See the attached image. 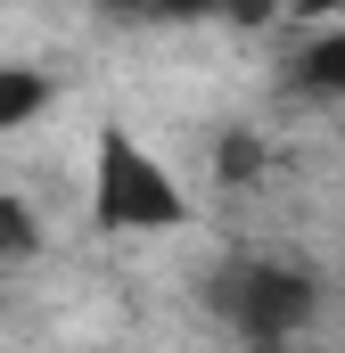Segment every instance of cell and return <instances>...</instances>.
Returning a JSON list of instances; mask_svg holds the SVG:
<instances>
[{
	"label": "cell",
	"mask_w": 345,
	"mask_h": 353,
	"mask_svg": "<svg viewBox=\"0 0 345 353\" xmlns=\"http://www.w3.org/2000/svg\"><path fill=\"white\" fill-rule=\"evenodd\" d=\"M99 222L107 230H165L181 222V189L172 173H157V157L124 132L99 140Z\"/></svg>",
	"instance_id": "1"
},
{
	"label": "cell",
	"mask_w": 345,
	"mask_h": 353,
	"mask_svg": "<svg viewBox=\"0 0 345 353\" xmlns=\"http://www.w3.org/2000/svg\"><path fill=\"white\" fill-rule=\"evenodd\" d=\"M214 304L255 337V345H288V329L313 321V279L304 271H279V263H239L214 279Z\"/></svg>",
	"instance_id": "2"
},
{
	"label": "cell",
	"mask_w": 345,
	"mask_h": 353,
	"mask_svg": "<svg viewBox=\"0 0 345 353\" xmlns=\"http://www.w3.org/2000/svg\"><path fill=\"white\" fill-rule=\"evenodd\" d=\"M41 107H50V83H41V74L0 66V132H8V123H25V115H41Z\"/></svg>",
	"instance_id": "3"
},
{
	"label": "cell",
	"mask_w": 345,
	"mask_h": 353,
	"mask_svg": "<svg viewBox=\"0 0 345 353\" xmlns=\"http://www.w3.org/2000/svg\"><path fill=\"white\" fill-rule=\"evenodd\" d=\"M304 83L313 90H345V33H321L304 50Z\"/></svg>",
	"instance_id": "4"
},
{
	"label": "cell",
	"mask_w": 345,
	"mask_h": 353,
	"mask_svg": "<svg viewBox=\"0 0 345 353\" xmlns=\"http://www.w3.org/2000/svg\"><path fill=\"white\" fill-rule=\"evenodd\" d=\"M25 247H33V222L17 197H0V255H25Z\"/></svg>",
	"instance_id": "5"
},
{
	"label": "cell",
	"mask_w": 345,
	"mask_h": 353,
	"mask_svg": "<svg viewBox=\"0 0 345 353\" xmlns=\"http://www.w3.org/2000/svg\"><path fill=\"white\" fill-rule=\"evenodd\" d=\"M115 8H132V17H197L206 0H115Z\"/></svg>",
	"instance_id": "6"
},
{
	"label": "cell",
	"mask_w": 345,
	"mask_h": 353,
	"mask_svg": "<svg viewBox=\"0 0 345 353\" xmlns=\"http://www.w3.org/2000/svg\"><path fill=\"white\" fill-rule=\"evenodd\" d=\"M222 173H230V181L255 173V140H222Z\"/></svg>",
	"instance_id": "7"
},
{
	"label": "cell",
	"mask_w": 345,
	"mask_h": 353,
	"mask_svg": "<svg viewBox=\"0 0 345 353\" xmlns=\"http://www.w3.org/2000/svg\"><path fill=\"white\" fill-rule=\"evenodd\" d=\"M288 8H304V17H329V8H345V0H288Z\"/></svg>",
	"instance_id": "8"
},
{
	"label": "cell",
	"mask_w": 345,
	"mask_h": 353,
	"mask_svg": "<svg viewBox=\"0 0 345 353\" xmlns=\"http://www.w3.org/2000/svg\"><path fill=\"white\" fill-rule=\"evenodd\" d=\"M255 353H288V345H255Z\"/></svg>",
	"instance_id": "9"
}]
</instances>
